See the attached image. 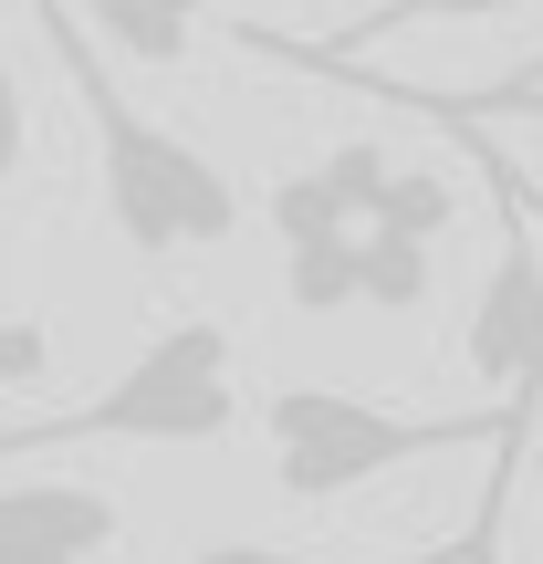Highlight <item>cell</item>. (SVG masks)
Instances as JSON below:
<instances>
[{
    "label": "cell",
    "mask_w": 543,
    "mask_h": 564,
    "mask_svg": "<svg viewBox=\"0 0 543 564\" xmlns=\"http://www.w3.org/2000/svg\"><path fill=\"white\" fill-rule=\"evenodd\" d=\"M491 533H502V512L481 502V523H470L460 544H428V554H398V564H470V554H491ZM188 564H314V554H282V544H199Z\"/></svg>",
    "instance_id": "cell-11"
},
{
    "label": "cell",
    "mask_w": 543,
    "mask_h": 564,
    "mask_svg": "<svg viewBox=\"0 0 543 564\" xmlns=\"http://www.w3.org/2000/svg\"><path fill=\"white\" fill-rule=\"evenodd\" d=\"M21 147H32V116H21V74H11V53H0V178L21 167Z\"/></svg>",
    "instance_id": "cell-15"
},
{
    "label": "cell",
    "mask_w": 543,
    "mask_h": 564,
    "mask_svg": "<svg viewBox=\"0 0 543 564\" xmlns=\"http://www.w3.org/2000/svg\"><path fill=\"white\" fill-rule=\"evenodd\" d=\"M314 167H324V178H335V199L356 209V230L377 220V209H387V188H398V167H387V147H366V137H345V147H324Z\"/></svg>",
    "instance_id": "cell-12"
},
{
    "label": "cell",
    "mask_w": 543,
    "mask_h": 564,
    "mask_svg": "<svg viewBox=\"0 0 543 564\" xmlns=\"http://www.w3.org/2000/svg\"><path fill=\"white\" fill-rule=\"evenodd\" d=\"M241 429V366H230V335L209 314H178L146 335V356L126 377H105L84 408L63 419H21L0 429V470L42 460V449H84V440H116V449H209Z\"/></svg>",
    "instance_id": "cell-3"
},
{
    "label": "cell",
    "mask_w": 543,
    "mask_h": 564,
    "mask_svg": "<svg viewBox=\"0 0 543 564\" xmlns=\"http://www.w3.org/2000/svg\"><path fill=\"white\" fill-rule=\"evenodd\" d=\"M439 116H491V105H523V95H428Z\"/></svg>",
    "instance_id": "cell-16"
},
{
    "label": "cell",
    "mask_w": 543,
    "mask_h": 564,
    "mask_svg": "<svg viewBox=\"0 0 543 564\" xmlns=\"http://www.w3.org/2000/svg\"><path fill=\"white\" fill-rule=\"evenodd\" d=\"M481 564H491V554H481Z\"/></svg>",
    "instance_id": "cell-20"
},
{
    "label": "cell",
    "mask_w": 543,
    "mask_h": 564,
    "mask_svg": "<svg viewBox=\"0 0 543 564\" xmlns=\"http://www.w3.org/2000/svg\"><path fill=\"white\" fill-rule=\"evenodd\" d=\"M0 293H11V282H0Z\"/></svg>",
    "instance_id": "cell-19"
},
{
    "label": "cell",
    "mask_w": 543,
    "mask_h": 564,
    "mask_svg": "<svg viewBox=\"0 0 543 564\" xmlns=\"http://www.w3.org/2000/svg\"><path fill=\"white\" fill-rule=\"evenodd\" d=\"M42 366H53V335L0 314V387H42Z\"/></svg>",
    "instance_id": "cell-14"
},
{
    "label": "cell",
    "mask_w": 543,
    "mask_h": 564,
    "mask_svg": "<svg viewBox=\"0 0 543 564\" xmlns=\"http://www.w3.org/2000/svg\"><path fill=\"white\" fill-rule=\"evenodd\" d=\"M105 544H126L116 491H84V481H11L0 491V564H95Z\"/></svg>",
    "instance_id": "cell-5"
},
{
    "label": "cell",
    "mask_w": 543,
    "mask_h": 564,
    "mask_svg": "<svg viewBox=\"0 0 543 564\" xmlns=\"http://www.w3.org/2000/svg\"><path fill=\"white\" fill-rule=\"evenodd\" d=\"M366 230H398V241H439L449 230V178H428V167H398V188H387V209Z\"/></svg>",
    "instance_id": "cell-13"
},
{
    "label": "cell",
    "mask_w": 543,
    "mask_h": 564,
    "mask_svg": "<svg viewBox=\"0 0 543 564\" xmlns=\"http://www.w3.org/2000/svg\"><path fill=\"white\" fill-rule=\"evenodd\" d=\"M512 449L533 440V408H439V419H408L387 398H356V387H272L262 398V449H272V481L282 502H335V491H366L387 470H419L439 449Z\"/></svg>",
    "instance_id": "cell-2"
},
{
    "label": "cell",
    "mask_w": 543,
    "mask_h": 564,
    "mask_svg": "<svg viewBox=\"0 0 543 564\" xmlns=\"http://www.w3.org/2000/svg\"><path fill=\"white\" fill-rule=\"evenodd\" d=\"M282 303H293V314H356L366 303V230L282 241Z\"/></svg>",
    "instance_id": "cell-8"
},
{
    "label": "cell",
    "mask_w": 543,
    "mask_h": 564,
    "mask_svg": "<svg viewBox=\"0 0 543 564\" xmlns=\"http://www.w3.org/2000/svg\"><path fill=\"white\" fill-rule=\"evenodd\" d=\"M491 158V209H502V251H491V272H481V293H470V377L491 387V398H512V408H533L543 419V209H533V188L512 178V158L502 147H481Z\"/></svg>",
    "instance_id": "cell-4"
},
{
    "label": "cell",
    "mask_w": 543,
    "mask_h": 564,
    "mask_svg": "<svg viewBox=\"0 0 543 564\" xmlns=\"http://www.w3.org/2000/svg\"><path fill=\"white\" fill-rule=\"evenodd\" d=\"M105 21V42L137 63H188L199 32H220V0H84Z\"/></svg>",
    "instance_id": "cell-7"
},
{
    "label": "cell",
    "mask_w": 543,
    "mask_h": 564,
    "mask_svg": "<svg viewBox=\"0 0 543 564\" xmlns=\"http://www.w3.org/2000/svg\"><path fill=\"white\" fill-rule=\"evenodd\" d=\"M439 262H428V241H398V230H366V303L377 314H419Z\"/></svg>",
    "instance_id": "cell-9"
},
{
    "label": "cell",
    "mask_w": 543,
    "mask_h": 564,
    "mask_svg": "<svg viewBox=\"0 0 543 564\" xmlns=\"http://www.w3.org/2000/svg\"><path fill=\"white\" fill-rule=\"evenodd\" d=\"M502 11H523V0H377V11H356L335 42H272V32H241V42H251V53H282V63L335 74V63H356L366 42H398V32H419V21H502Z\"/></svg>",
    "instance_id": "cell-6"
},
{
    "label": "cell",
    "mask_w": 543,
    "mask_h": 564,
    "mask_svg": "<svg viewBox=\"0 0 543 564\" xmlns=\"http://www.w3.org/2000/svg\"><path fill=\"white\" fill-rule=\"evenodd\" d=\"M481 95H543V53H533V63H512V84H481Z\"/></svg>",
    "instance_id": "cell-17"
},
{
    "label": "cell",
    "mask_w": 543,
    "mask_h": 564,
    "mask_svg": "<svg viewBox=\"0 0 543 564\" xmlns=\"http://www.w3.org/2000/svg\"><path fill=\"white\" fill-rule=\"evenodd\" d=\"M502 116H533V126H543V95H523V105H502ZM449 126H491V116H449Z\"/></svg>",
    "instance_id": "cell-18"
},
{
    "label": "cell",
    "mask_w": 543,
    "mask_h": 564,
    "mask_svg": "<svg viewBox=\"0 0 543 564\" xmlns=\"http://www.w3.org/2000/svg\"><path fill=\"white\" fill-rule=\"evenodd\" d=\"M324 230H356V209L335 199V178H324V167L272 178V241H324Z\"/></svg>",
    "instance_id": "cell-10"
},
{
    "label": "cell",
    "mask_w": 543,
    "mask_h": 564,
    "mask_svg": "<svg viewBox=\"0 0 543 564\" xmlns=\"http://www.w3.org/2000/svg\"><path fill=\"white\" fill-rule=\"evenodd\" d=\"M32 21H42L53 63L74 74V95H84V126H95V188H105L116 241L137 251V262L220 251L230 230H241V188H230V167L209 158V147H188L178 126L146 116V105L105 74V53L84 42V21L63 11V0H32Z\"/></svg>",
    "instance_id": "cell-1"
}]
</instances>
